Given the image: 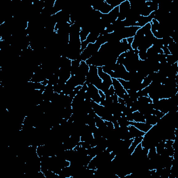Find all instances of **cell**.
Wrapping results in <instances>:
<instances>
[{"instance_id": "1", "label": "cell", "mask_w": 178, "mask_h": 178, "mask_svg": "<svg viewBox=\"0 0 178 178\" xmlns=\"http://www.w3.org/2000/svg\"><path fill=\"white\" fill-rule=\"evenodd\" d=\"M112 86L114 88L115 94H116L119 97H121L123 100H125L126 98L130 97L127 91H126V90L123 88L122 84L120 83L118 79L112 78Z\"/></svg>"}, {"instance_id": "2", "label": "cell", "mask_w": 178, "mask_h": 178, "mask_svg": "<svg viewBox=\"0 0 178 178\" xmlns=\"http://www.w3.org/2000/svg\"><path fill=\"white\" fill-rule=\"evenodd\" d=\"M129 138L130 139H134L135 137H139V136H143L145 135V132L139 130V129L135 127L134 125H129Z\"/></svg>"}, {"instance_id": "3", "label": "cell", "mask_w": 178, "mask_h": 178, "mask_svg": "<svg viewBox=\"0 0 178 178\" xmlns=\"http://www.w3.org/2000/svg\"><path fill=\"white\" fill-rule=\"evenodd\" d=\"M130 125H134L135 127H136L137 129H139V130H141V131H143V132L146 133L150 129L152 128V126L151 125L148 124L147 122H136L134 121H130Z\"/></svg>"}, {"instance_id": "4", "label": "cell", "mask_w": 178, "mask_h": 178, "mask_svg": "<svg viewBox=\"0 0 178 178\" xmlns=\"http://www.w3.org/2000/svg\"><path fill=\"white\" fill-rule=\"evenodd\" d=\"M133 116V121L136 122H146V119H145V116L142 114L140 111H136L132 113Z\"/></svg>"}, {"instance_id": "5", "label": "cell", "mask_w": 178, "mask_h": 178, "mask_svg": "<svg viewBox=\"0 0 178 178\" xmlns=\"http://www.w3.org/2000/svg\"><path fill=\"white\" fill-rule=\"evenodd\" d=\"M145 119H146V122L148 123V124L153 126L157 124V123L159 122V120L161 118H159L157 116H155V115L150 114V115H148V116H145Z\"/></svg>"}, {"instance_id": "6", "label": "cell", "mask_w": 178, "mask_h": 178, "mask_svg": "<svg viewBox=\"0 0 178 178\" xmlns=\"http://www.w3.org/2000/svg\"><path fill=\"white\" fill-rule=\"evenodd\" d=\"M100 34H97V33L95 32V31H91L90 32V34H89V35L87 36L86 38V41L88 43H95L96 42V40L97 39V38L99 37Z\"/></svg>"}, {"instance_id": "7", "label": "cell", "mask_w": 178, "mask_h": 178, "mask_svg": "<svg viewBox=\"0 0 178 178\" xmlns=\"http://www.w3.org/2000/svg\"><path fill=\"white\" fill-rule=\"evenodd\" d=\"M166 62L171 65H173L175 63L177 62V56L175 55H172V54L166 55Z\"/></svg>"}, {"instance_id": "8", "label": "cell", "mask_w": 178, "mask_h": 178, "mask_svg": "<svg viewBox=\"0 0 178 178\" xmlns=\"http://www.w3.org/2000/svg\"><path fill=\"white\" fill-rule=\"evenodd\" d=\"M88 45H89V43L86 40H84L81 43V52H82L87 48Z\"/></svg>"}, {"instance_id": "9", "label": "cell", "mask_w": 178, "mask_h": 178, "mask_svg": "<svg viewBox=\"0 0 178 178\" xmlns=\"http://www.w3.org/2000/svg\"><path fill=\"white\" fill-rule=\"evenodd\" d=\"M175 141H173V140H165V148L172 147V144H173Z\"/></svg>"}]
</instances>
